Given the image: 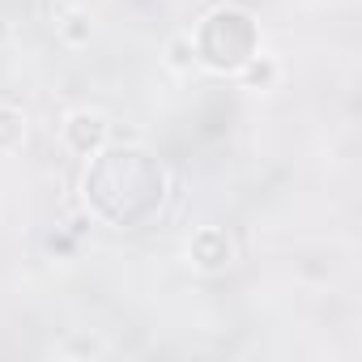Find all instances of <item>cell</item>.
<instances>
[{"instance_id":"6da1fadb","label":"cell","mask_w":362,"mask_h":362,"mask_svg":"<svg viewBox=\"0 0 362 362\" xmlns=\"http://www.w3.org/2000/svg\"><path fill=\"white\" fill-rule=\"evenodd\" d=\"M197 43V60H205L218 73H239L256 56V22L243 9H218L205 18Z\"/></svg>"},{"instance_id":"5b68a950","label":"cell","mask_w":362,"mask_h":362,"mask_svg":"<svg viewBox=\"0 0 362 362\" xmlns=\"http://www.w3.org/2000/svg\"><path fill=\"white\" fill-rule=\"evenodd\" d=\"M166 64L175 73H192L197 69V43H192V35H175L166 43Z\"/></svg>"},{"instance_id":"277c9868","label":"cell","mask_w":362,"mask_h":362,"mask_svg":"<svg viewBox=\"0 0 362 362\" xmlns=\"http://www.w3.org/2000/svg\"><path fill=\"white\" fill-rule=\"evenodd\" d=\"M26 141V115L18 107H0V153H18Z\"/></svg>"},{"instance_id":"52a82bcc","label":"cell","mask_w":362,"mask_h":362,"mask_svg":"<svg viewBox=\"0 0 362 362\" xmlns=\"http://www.w3.org/2000/svg\"><path fill=\"white\" fill-rule=\"evenodd\" d=\"M239 73H243V81H247V86H269V81L277 77V69H273V60H264L260 52H256V56H252V60H247V64H243Z\"/></svg>"},{"instance_id":"8992f818","label":"cell","mask_w":362,"mask_h":362,"mask_svg":"<svg viewBox=\"0 0 362 362\" xmlns=\"http://www.w3.org/2000/svg\"><path fill=\"white\" fill-rule=\"evenodd\" d=\"M60 35H64V43H73V47H81V43H90V35H94V26H90V18L81 13V9H73L64 22H60Z\"/></svg>"},{"instance_id":"3957f363","label":"cell","mask_w":362,"mask_h":362,"mask_svg":"<svg viewBox=\"0 0 362 362\" xmlns=\"http://www.w3.org/2000/svg\"><path fill=\"white\" fill-rule=\"evenodd\" d=\"M188 256H192V264H197L201 273H218V269H226V264H230L235 247H230L226 230H218V226H205V230H197V235H192V243H188Z\"/></svg>"},{"instance_id":"7a4b0ae2","label":"cell","mask_w":362,"mask_h":362,"mask_svg":"<svg viewBox=\"0 0 362 362\" xmlns=\"http://www.w3.org/2000/svg\"><path fill=\"white\" fill-rule=\"evenodd\" d=\"M107 136H111V124H107L103 111H73V115L64 119V145H69L73 153H81V158L98 153V149L107 145Z\"/></svg>"}]
</instances>
